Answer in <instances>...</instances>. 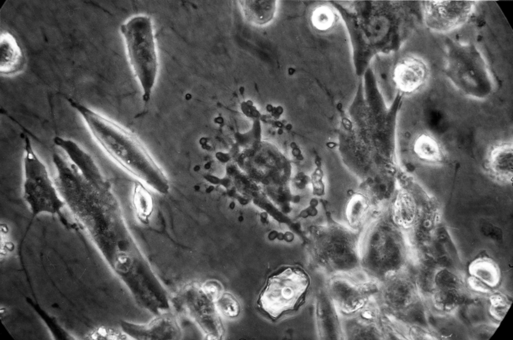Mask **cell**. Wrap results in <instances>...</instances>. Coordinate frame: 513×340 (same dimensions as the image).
<instances>
[{"label": "cell", "mask_w": 513, "mask_h": 340, "mask_svg": "<svg viewBox=\"0 0 513 340\" xmlns=\"http://www.w3.org/2000/svg\"><path fill=\"white\" fill-rule=\"evenodd\" d=\"M52 158L53 180L72 218L92 235L107 227L109 184L92 156L57 151Z\"/></svg>", "instance_id": "6da1fadb"}, {"label": "cell", "mask_w": 513, "mask_h": 340, "mask_svg": "<svg viewBox=\"0 0 513 340\" xmlns=\"http://www.w3.org/2000/svg\"><path fill=\"white\" fill-rule=\"evenodd\" d=\"M68 101L81 116L93 139L111 158L152 188L168 192L166 176L135 134L76 100Z\"/></svg>", "instance_id": "7a4b0ae2"}, {"label": "cell", "mask_w": 513, "mask_h": 340, "mask_svg": "<svg viewBox=\"0 0 513 340\" xmlns=\"http://www.w3.org/2000/svg\"><path fill=\"white\" fill-rule=\"evenodd\" d=\"M128 59L143 91L145 105L149 101L158 72V63L150 18L138 16L120 27Z\"/></svg>", "instance_id": "3957f363"}, {"label": "cell", "mask_w": 513, "mask_h": 340, "mask_svg": "<svg viewBox=\"0 0 513 340\" xmlns=\"http://www.w3.org/2000/svg\"><path fill=\"white\" fill-rule=\"evenodd\" d=\"M445 73L454 85L471 97H488L493 89L487 66L473 44L462 45L448 40Z\"/></svg>", "instance_id": "277c9868"}, {"label": "cell", "mask_w": 513, "mask_h": 340, "mask_svg": "<svg viewBox=\"0 0 513 340\" xmlns=\"http://www.w3.org/2000/svg\"><path fill=\"white\" fill-rule=\"evenodd\" d=\"M24 183L23 195L32 214H63L65 203L60 197L45 164L34 150L29 137H24Z\"/></svg>", "instance_id": "5b68a950"}, {"label": "cell", "mask_w": 513, "mask_h": 340, "mask_svg": "<svg viewBox=\"0 0 513 340\" xmlns=\"http://www.w3.org/2000/svg\"><path fill=\"white\" fill-rule=\"evenodd\" d=\"M311 278L304 269L289 266L270 275L257 302L272 319L297 310L305 302L310 289Z\"/></svg>", "instance_id": "8992f818"}, {"label": "cell", "mask_w": 513, "mask_h": 340, "mask_svg": "<svg viewBox=\"0 0 513 340\" xmlns=\"http://www.w3.org/2000/svg\"><path fill=\"white\" fill-rule=\"evenodd\" d=\"M394 235L389 227H374L366 232L359 246L362 270L378 282L399 272V253Z\"/></svg>", "instance_id": "52a82bcc"}, {"label": "cell", "mask_w": 513, "mask_h": 340, "mask_svg": "<svg viewBox=\"0 0 513 340\" xmlns=\"http://www.w3.org/2000/svg\"><path fill=\"white\" fill-rule=\"evenodd\" d=\"M377 281L362 270L329 276L326 292L342 317L353 315L375 298Z\"/></svg>", "instance_id": "ba28073f"}, {"label": "cell", "mask_w": 513, "mask_h": 340, "mask_svg": "<svg viewBox=\"0 0 513 340\" xmlns=\"http://www.w3.org/2000/svg\"><path fill=\"white\" fill-rule=\"evenodd\" d=\"M319 249L321 270L328 276L361 269L359 243L348 232L321 233Z\"/></svg>", "instance_id": "9c48e42d"}, {"label": "cell", "mask_w": 513, "mask_h": 340, "mask_svg": "<svg viewBox=\"0 0 513 340\" xmlns=\"http://www.w3.org/2000/svg\"><path fill=\"white\" fill-rule=\"evenodd\" d=\"M423 21L433 31L446 33L461 27L471 18L475 3L470 1H425L422 3Z\"/></svg>", "instance_id": "30bf717a"}, {"label": "cell", "mask_w": 513, "mask_h": 340, "mask_svg": "<svg viewBox=\"0 0 513 340\" xmlns=\"http://www.w3.org/2000/svg\"><path fill=\"white\" fill-rule=\"evenodd\" d=\"M125 334L139 339H175L179 337L180 330L173 316L163 315L146 324L122 322Z\"/></svg>", "instance_id": "8fae6325"}, {"label": "cell", "mask_w": 513, "mask_h": 340, "mask_svg": "<svg viewBox=\"0 0 513 340\" xmlns=\"http://www.w3.org/2000/svg\"><path fill=\"white\" fill-rule=\"evenodd\" d=\"M429 75L427 66L420 58L408 57L400 61L394 72V81L399 90L410 93L420 89Z\"/></svg>", "instance_id": "7c38bea8"}, {"label": "cell", "mask_w": 513, "mask_h": 340, "mask_svg": "<svg viewBox=\"0 0 513 340\" xmlns=\"http://www.w3.org/2000/svg\"><path fill=\"white\" fill-rule=\"evenodd\" d=\"M0 74L9 77L23 72L27 59L15 37L10 33H1L0 40Z\"/></svg>", "instance_id": "4fadbf2b"}, {"label": "cell", "mask_w": 513, "mask_h": 340, "mask_svg": "<svg viewBox=\"0 0 513 340\" xmlns=\"http://www.w3.org/2000/svg\"><path fill=\"white\" fill-rule=\"evenodd\" d=\"M487 165L490 172L497 179L511 182L513 170L512 142H501L493 146L489 151Z\"/></svg>", "instance_id": "5bb4252c"}, {"label": "cell", "mask_w": 513, "mask_h": 340, "mask_svg": "<svg viewBox=\"0 0 513 340\" xmlns=\"http://www.w3.org/2000/svg\"><path fill=\"white\" fill-rule=\"evenodd\" d=\"M241 2L244 15L249 21L263 25L273 19L276 10V1L252 0Z\"/></svg>", "instance_id": "9a60e30c"}, {"label": "cell", "mask_w": 513, "mask_h": 340, "mask_svg": "<svg viewBox=\"0 0 513 340\" xmlns=\"http://www.w3.org/2000/svg\"><path fill=\"white\" fill-rule=\"evenodd\" d=\"M413 150L421 160L428 162H437L442 158L443 153L439 142L431 135L422 134L413 143Z\"/></svg>", "instance_id": "2e32d148"}, {"label": "cell", "mask_w": 513, "mask_h": 340, "mask_svg": "<svg viewBox=\"0 0 513 340\" xmlns=\"http://www.w3.org/2000/svg\"><path fill=\"white\" fill-rule=\"evenodd\" d=\"M394 216L396 222L403 227L412 224L416 215V204L408 192L400 193L394 203Z\"/></svg>", "instance_id": "e0dca14e"}, {"label": "cell", "mask_w": 513, "mask_h": 340, "mask_svg": "<svg viewBox=\"0 0 513 340\" xmlns=\"http://www.w3.org/2000/svg\"><path fill=\"white\" fill-rule=\"evenodd\" d=\"M133 204L138 218L146 222L153 209V199L147 190L141 183L136 184L133 195Z\"/></svg>", "instance_id": "ac0fdd59"}, {"label": "cell", "mask_w": 513, "mask_h": 340, "mask_svg": "<svg viewBox=\"0 0 513 340\" xmlns=\"http://www.w3.org/2000/svg\"><path fill=\"white\" fill-rule=\"evenodd\" d=\"M346 208V216L350 226L358 227L367 213L368 203L361 194H356L351 199Z\"/></svg>", "instance_id": "d6986e66"}, {"label": "cell", "mask_w": 513, "mask_h": 340, "mask_svg": "<svg viewBox=\"0 0 513 340\" xmlns=\"http://www.w3.org/2000/svg\"><path fill=\"white\" fill-rule=\"evenodd\" d=\"M334 20V15L332 11L326 7L318 8L312 16L314 25L320 30H326L330 28Z\"/></svg>", "instance_id": "ffe728a7"}, {"label": "cell", "mask_w": 513, "mask_h": 340, "mask_svg": "<svg viewBox=\"0 0 513 340\" xmlns=\"http://www.w3.org/2000/svg\"><path fill=\"white\" fill-rule=\"evenodd\" d=\"M217 305L220 311L229 317L236 316L239 312V305L236 300L229 294L221 295L217 299Z\"/></svg>", "instance_id": "44dd1931"}, {"label": "cell", "mask_w": 513, "mask_h": 340, "mask_svg": "<svg viewBox=\"0 0 513 340\" xmlns=\"http://www.w3.org/2000/svg\"><path fill=\"white\" fill-rule=\"evenodd\" d=\"M98 333L99 334L102 336H105L107 334V331L105 329L103 328H99L98 330Z\"/></svg>", "instance_id": "7402d4cb"}]
</instances>
